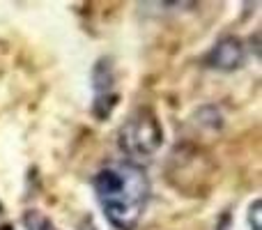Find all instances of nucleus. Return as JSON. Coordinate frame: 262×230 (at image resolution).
<instances>
[{"label":"nucleus","instance_id":"5","mask_svg":"<svg viewBox=\"0 0 262 230\" xmlns=\"http://www.w3.org/2000/svg\"><path fill=\"white\" fill-rule=\"evenodd\" d=\"M23 228L26 230H58L53 226V221L44 212H39V210H28L23 214Z\"/></svg>","mask_w":262,"mask_h":230},{"label":"nucleus","instance_id":"8","mask_svg":"<svg viewBox=\"0 0 262 230\" xmlns=\"http://www.w3.org/2000/svg\"><path fill=\"white\" fill-rule=\"evenodd\" d=\"M78 230H99V228H97V223L92 221V217H90V219H83L81 226H78Z\"/></svg>","mask_w":262,"mask_h":230},{"label":"nucleus","instance_id":"6","mask_svg":"<svg viewBox=\"0 0 262 230\" xmlns=\"http://www.w3.org/2000/svg\"><path fill=\"white\" fill-rule=\"evenodd\" d=\"M260 210H262V203L258 198V200H253L251 207H249V226H251V230H262L260 228Z\"/></svg>","mask_w":262,"mask_h":230},{"label":"nucleus","instance_id":"4","mask_svg":"<svg viewBox=\"0 0 262 230\" xmlns=\"http://www.w3.org/2000/svg\"><path fill=\"white\" fill-rule=\"evenodd\" d=\"M246 62V49L237 37H223L207 53V65L219 72H235Z\"/></svg>","mask_w":262,"mask_h":230},{"label":"nucleus","instance_id":"3","mask_svg":"<svg viewBox=\"0 0 262 230\" xmlns=\"http://www.w3.org/2000/svg\"><path fill=\"white\" fill-rule=\"evenodd\" d=\"M92 115L97 120H106L113 113L118 104V78H115V67L111 58H101L92 67Z\"/></svg>","mask_w":262,"mask_h":230},{"label":"nucleus","instance_id":"7","mask_svg":"<svg viewBox=\"0 0 262 230\" xmlns=\"http://www.w3.org/2000/svg\"><path fill=\"white\" fill-rule=\"evenodd\" d=\"M216 230H230V212H223L216 223Z\"/></svg>","mask_w":262,"mask_h":230},{"label":"nucleus","instance_id":"2","mask_svg":"<svg viewBox=\"0 0 262 230\" xmlns=\"http://www.w3.org/2000/svg\"><path fill=\"white\" fill-rule=\"evenodd\" d=\"M118 145L129 161L149 159L163 145L161 122L149 109H136L118 131Z\"/></svg>","mask_w":262,"mask_h":230},{"label":"nucleus","instance_id":"1","mask_svg":"<svg viewBox=\"0 0 262 230\" xmlns=\"http://www.w3.org/2000/svg\"><path fill=\"white\" fill-rule=\"evenodd\" d=\"M99 207L118 230H136L149 200V177L138 161H108L92 177Z\"/></svg>","mask_w":262,"mask_h":230}]
</instances>
